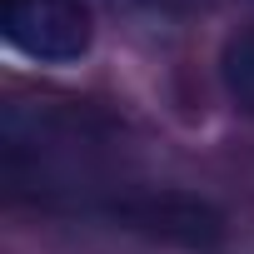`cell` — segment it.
I'll return each instance as SVG.
<instances>
[{"label": "cell", "instance_id": "6da1fadb", "mask_svg": "<svg viewBox=\"0 0 254 254\" xmlns=\"http://www.w3.org/2000/svg\"><path fill=\"white\" fill-rule=\"evenodd\" d=\"M5 194L50 214H85L145 239L209 249L224 234V214L180 185H150L125 160L115 125L85 105L15 100L0 120Z\"/></svg>", "mask_w": 254, "mask_h": 254}, {"label": "cell", "instance_id": "7a4b0ae2", "mask_svg": "<svg viewBox=\"0 0 254 254\" xmlns=\"http://www.w3.org/2000/svg\"><path fill=\"white\" fill-rule=\"evenodd\" d=\"M0 35L35 65H80L95 45L85 0H0Z\"/></svg>", "mask_w": 254, "mask_h": 254}, {"label": "cell", "instance_id": "3957f363", "mask_svg": "<svg viewBox=\"0 0 254 254\" xmlns=\"http://www.w3.org/2000/svg\"><path fill=\"white\" fill-rule=\"evenodd\" d=\"M219 85L254 120V25H244V30H234L224 40V50H219Z\"/></svg>", "mask_w": 254, "mask_h": 254}]
</instances>
